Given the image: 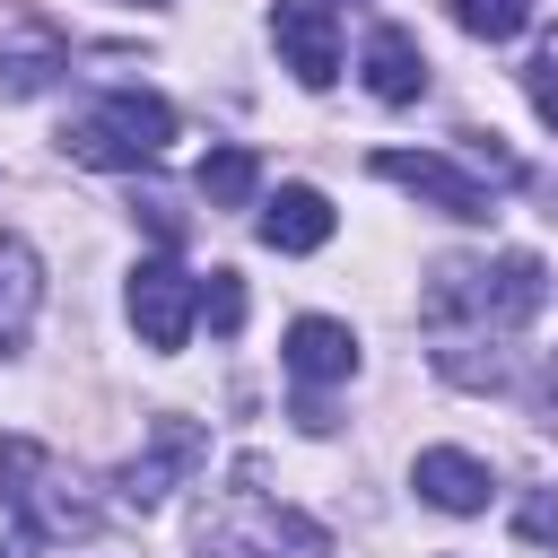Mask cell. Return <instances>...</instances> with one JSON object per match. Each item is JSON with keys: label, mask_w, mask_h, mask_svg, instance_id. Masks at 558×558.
I'll return each mask as SVG.
<instances>
[{"label": "cell", "mask_w": 558, "mask_h": 558, "mask_svg": "<svg viewBox=\"0 0 558 558\" xmlns=\"http://www.w3.org/2000/svg\"><path fill=\"white\" fill-rule=\"evenodd\" d=\"M0 506L35 541H96V523H105L96 488L52 445H35V436H0Z\"/></svg>", "instance_id": "2"}, {"label": "cell", "mask_w": 558, "mask_h": 558, "mask_svg": "<svg viewBox=\"0 0 558 558\" xmlns=\"http://www.w3.org/2000/svg\"><path fill=\"white\" fill-rule=\"evenodd\" d=\"M201 462H209V427H201V418H183V410L148 418V445L122 462V506H157V497H174Z\"/></svg>", "instance_id": "6"}, {"label": "cell", "mask_w": 558, "mask_h": 558, "mask_svg": "<svg viewBox=\"0 0 558 558\" xmlns=\"http://www.w3.org/2000/svg\"><path fill=\"white\" fill-rule=\"evenodd\" d=\"M35 305H44V262H35L17 235H0V349L35 323Z\"/></svg>", "instance_id": "14"}, {"label": "cell", "mask_w": 558, "mask_h": 558, "mask_svg": "<svg viewBox=\"0 0 558 558\" xmlns=\"http://www.w3.org/2000/svg\"><path fill=\"white\" fill-rule=\"evenodd\" d=\"M410 488H418L436 514H480L497 480H488V462H480V453H462V445H427V453L410 462Z\"/></svg>", "instance_id": "9"}, {"label": "cell", "mask_w": 558, "mask_h": 558, "mask_svg": "<svg viewBox=\"0 0 558 558\" xmlns=\"http://www.w3.org/2000/svg\"><path fill=\"white\" fill-rule=\"evenodd\" d=\"M366 87H375V105H418L427 96V52H418L410 26H375L366 35Z\"/></svg>", "instance_id": "12"}, {"label": "cell", "mask_w": 558, "mask_h": 558, "mask_svg": "<svg viewBox=\"0 0 558 558\" xmlns=\"http://www.w3.org/2000/svg\"><path fill=\"white\" fill-rule=\"evenodd\" d=\"M253 192H262V157L253 148H209L201 157V201L209 209H244Z\"/></svg>", "instance_id": "15"}, {"label": "cell", "mask_w": 558, "mask_h": 558, "mask_svg": "<svg viewBox=\"0 0 558 558\" xmlns=\"http://www.w3.org/2000/svg\"><path fill=\"white\" fill-rule=\"evenodd\" d=\"M270 44L296 70V87H331L340 78V17H331V0H279L270 9Z\"/></svg>", "instance_id": "7"}, {"label": "cell", "mask_w": 558, "mask_h": 558, "mask_svg": "<svg viewBox=\"0 0 558 558\" xmlns=\"http://www.w3.org/2000/svg\"><path fill=\"white\" fill-rule=\"evenodd\" d=\"M514 532H523L532 549H558V488H532V497L514 506Z\"/></svg>", "instance_id": "17"}, {"label": "cell", "mask_w": 558, "mask_h": 558, "mask_svg": "<svg viewBox=\"0 0 558 558\" xmlns=\"http://www.w3.org/2000/svg\"><path fill=\"white\" fill-rule=\"evenodd\" d=\"M462 157H480V166H488V183H514V174H523V166L497 148V131H462Z\"/></svg>", "instance_id": "20"}, {"label": "cell", "mask_w": 558, "mask_h": 558, "mask_svg": "<svg viewBox=\"0 0 558 558\" xmlns=\"http://www.w3.org/2000/svg\"><path fill=\"white\" fill-rule=\"evenodd\" d=\"M279 357H288V375H296V384H349V375H357V331H349V323H331V314H296Z\"/></svg>", "instance_id": "10"}, {"label": "cell", "mask_w": 558, "mask_h": 558, "mask_svg": "<svg viewBox=\"0 0 558 558\" xmlns=\"http://www.w3.org/2000/svg\"><path fill=\"white\" fill-rule=\"evenodd\" d=\"M192 541H201V558H331V532L305 523L296 506H279L253 471H235V488H218L192 514Z\"/></svg>", "instance_id": "1"}, {"label": "cell", "mask_w": 558, "mask_h": 558, "mask_svg": "<svg viewBox=\"0 0 558 558\" xmlns=\"http://www.w3.org/2000/svg\"><path fill=\"white\" fill-rule=\"evenodd\" d=\"M0 558H35V532H9V541H0Z\"/></svg>", "instance_id": "21"}, {"label": "cell", "mask_w": 558, "mask_h": 558, "mask_svg": "<svg viewBox=\"0 0 558 558\" xmlns=\"http://www.w3.org/2000/svg\"><path fill=\"white\" fill-rule=\"evenodd\" d=\"M453 26L480 35V44H514L532 26V0H453Z\"/></svg>", "instance_id": "16"}, {"label": "cell", "mask_w": 558, "mask_h": 558, "mask_svg": "<svg viewBox=\"0 0 558 558\" xmlns=\"http://www.w3.org/2000/svg\"><path fill=\"white\" fill-rule=\"evenodd\" d=\"M61 70H70V44H61L52 26H26V35L0 52V96H9V105H17V96H44Z\"/></svg>", "instance_id": "13"}, {"label": "cell", "mask_w": 558, "mask_h": 558, "mask_svg": "<svg viewBox=\"0 0 558 558\" xmlns=\"http://www.w3.org/2000/svg\"><path fill=\"white\" fill-rule=\"evenodd\" d=\"M201 314H209L218 331H235V323H244V279H235V270H209V288H201Z\"/></svg>", "instance_id": "18"}, {"label": "cell", "mask_w": 558, "mask_h": 558, "mask_svg": "<svg viewBox=\"0 0 558 558\" xmlns=\"http://www.w3.org/2000/svg\"><path fill=\"white\" fill-rule=\"evenodd\" d=\"M262 244H270V253H323V244H331V201H323L314 183H279V192L262 201Z\"/></svg>", "instance_id": "11"}, {"label": "cell", "mask_w": 558, "mask_h": 558, "mask_svg": "<svg viewBox=\"0 0 558 558\" xmlns=\"http://www.w3.org/2000/svg\"><path fill=\"white\" fill-rule=\"evenodd\" d=\"M375 174L401 183V192H418V201L445 209V218H488V183H471L453 157H427V148H375Z\"/></svg>", "instance_id": "8"}, {"label": "cell", "mask_w": 558, "mask_h": 558, "mask_svg": "<svg viewBox=\"0 0 558 558\" xmlns=\"http://www.w3.org/2000/svg\"><path fill=\"white\" fill-rule=\"evenodd\" d=\"M122 305H131V331L157 349V357H174L183 340H192V314H201V279L183 270V262H166V253H148L140 270H131V288H122Z\"/></svg>", "instance_id": "5"}, {"label": "cell", "mask_w": 558, "mask_h": 558, "mask_svg": "<svg viewBox=\"0 0 558 558\" xmlns=\"http://www.w3.org/2000/svg\"><path fill=\"white\" fill-rule=\"evenodd\" d=\"M471 314L480 331H514L541 314V262L532 253H506V262H445L436 288H427V323H453Z\"/></svg>", "instance_id": "4"}, {"label": "cell", "mask_w": 558, "mask_h": 558, "mask_svg": "<svg viewBox=\"0 0 558 558\" xmlns=\"http://www.w3.org/2000/svg\"><path fill=\"white\" fill-rule=\"evenodd\" d=\"M166 140H174V105L148 96V87H113V96H96V105L61 131V148H70L78 166H105V174H122V166H157Z\"/></svg>", "instance_id": "3"}, {"label": "cell", "mask_w": 558, "mask_h": 558, "mask_svg": "<svg viewBox=\"0 0 558 558\" xmlns=\"http://www.w3.org/2000/svg\"><path fill=\"white\" fill-rule=\"evenodd\" d=\"M523 96H532V113H541V122L558 131V44H549V52H541V61L523 70Z\"/></svg>", "instance_id": "19"}]
</instances>
